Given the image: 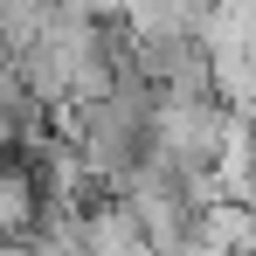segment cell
<instances>
[{
	"instance_id": "5",
	"label": "cell",
	"mask_w": 256,
	"mask_h": 256,
	"mask_svg": "<svg viewBox=\"0 0 256 256\" xmlns=\"http://www.w3.org/2000/svg\"><path fill=\"white\" fill-rule=\"evenodd\" d=\"M208 7H228V0H208Z\"/></svg>"
},
{
	"instance_id": "1",
	"label": "cell",
	"mask_w": 256,
	"mask_h": 256,
	"mask_svg": "<svg viewBox=\"0 0 256 256\" xmlns=\"http://www.w3.org/2000/svg\"><path fill=\"white\" fill-rule=\"evenodd\" d=\"M208 14H214L208 0H125V35L132 42H166V35L201 42Z\"/></svg>"
},
{
	"instance_id": "2",
	"label": "cell",
	"mask_w": 256,
	"mask_h": 256,
	"mask_svg": "<svg viewBox=\"0 0 256 256\" xmlns=\"http://www.w3.org/2000/svg\"><path fill=\"white\" fill-rule=\"evenodd\" d=\"M84 236H90V256H160L152 242H146L138 214H132L118 194H104V201L84 208Z\"/></svg>"
},
{
	"instance_id": "3",
	"label": "cell",
	"mask_w": 256,
	"mask_h": 256,
	"mask_svg": "<svg viewBox=\"0 0 256 256\" xmlns=\"http://www.w3.org/2000/svg\"><path fill=\"white\" fill-rule=\"evenodd\" d=\"M42 132H48V111L35 104V97H28L21 70H14V62L0 56V152H14V146L28 152V146H35Z\"/></svg>"
},
{
	"instance_id": "4",
	"label": "cell",
	"mask_w": 256,
	"mask_h": 256,
	"mask_svg": "<svg viewBox=\"0 0 256 256\" xmlns=\"http://www.w3.org/2000/svg\"><path fill=\"white\" fill-rule=\"evenodd\" d=\"M35 222H42V187H35V173L14 166V160H0V242H28Z\"/></svg>"
}]
</instances>
